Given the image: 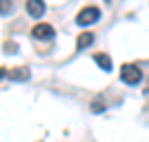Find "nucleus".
<instances>
[{
	"label": "nucleus",
	"instance_id": "2",
	"mask_svg": "<svg viewBox=\"0 0 149 142\" xmlns=\"http://www.w3.org/2000/svg\"><path fill=\"white\" fill-rule=\"evenodd\" d=\"M98 18H100V9L98 7H85V9L78 11L76 22H78L80 27H89V25H93V22H98Z\"/></svg>",
	"mask_w": 149,
	"mask_h": 142
},
{
	"label": "nucleus",
	"instance_id": "6",
	"mask_svg": "<svg viewBox=\"0 0 149 142\" xmlns=\"http://www.w3.org/2000/svg\"><path fill=\"white\" fill-rule=\"evenodd\" d=\"M91 42H93V33H91V31H85V33L78 36L76 47H78V49H87V47H91Z\"/></svg>",
	"mask_w": 149,
	"mask_h": 142
},
{
	"label": "nucleus",
	"instance_id": "11",
	"mask_svg": "<svg viewBox=\"0 0 149 142\" xmlns=\"http://www.w3.org/2000/svg\"><path fill=\"white\" fill-rule=\"evenodd\" d=\"M5 76H7V69H5V67H0V78H5Z\"/></svg>",
	"mask_w": 149,
	"mask_h": 142
},
{
	"label": "nucleus",
	"instance_id": "9",
	"mask_svg": "<svg viewBox=\"0 0 149 142\" xmlns=\"http://www.w3.org/2000/svg\"><path fill=\"white\" fill-rule=\"evenodd\" d=\"M91 111L93 113H102L105 111V102H102V100H93L91 102Z\"/></svg>",
	"mask_w": 149,
	"mask_h": 142
},
{
	"label": "nucleus",
	"instance_id": "4",
	"mask_svg": "<svg viewBox=\"0 0 149 142\" xmlns=\"http://www.w3.org/2000/svg\"><path fill=\"white\" fill-rule=\"evenodd\" d=\"M7 78L13 82H27L31 78L29 67H16V69H7Z\"/></svg>",
	"mask_w": 149,
	"mask_h": 142
},
{
	"label": "nucleus",
	"instance_id": "13",
	"mask_svg": "<svg viewBox=\"0 0 149 142\" xmlns=\"http://www.w3.org/2000/svg\"><path fill=\"white\" fill-rule=\"evenodd\" d=\"M105 2H111V0H105Z\"/></svg>",
	"mask_w": 149,
	"mask_h": 142
},
{
	"label": "nucleus",
	"instance_id": "8",
	"mask_svg": "<svg viewBox=\"0 0 149 142\" xmlns=\"http://www.w3.org/2000/svg\"><path fill=\"white\" fill-rule=\"evenodd\" d=\"M13 9L11 0H0V16H7V13Z\"/></svg>",
	"mask_w": 149,
	"mask_h": 142
},
{
	"label": "nucleus",
	"instance_id": "1",
	"mask_svg": "<svg viewBox=\"0 0 149 142\" xmlns=\"http://www.w3.org/2000/svg\"><path fill=\"white\" fill-rule=\"evenodd\" d=\"M120 80L125 82V85H138V82L143 80V71H140V67L138 64H123L120 67Z\"/></svg>",
	"mask_w": 149,
	"mask_h": 142
},
{
	"label": "nucleus",
	"instance_id": "3",
	"mask_svg": "<svg viewBox=\"0 0 149 142\" xmlns=\"http://www.w3.org/2000/svg\"><path fill=\"white\" fill-rule=\"evenodd\" d=\"M31 36L36 38V40H54L56 31H54L51 25H47V22H38V25L31 29Z\"/></svg>",
	"mask_w": 149,
	"mask_h": 142
},
{
	"label": "nucleus",
	"instance_id": "7",
	"mask_svg": "<svg viewBox=\"0 0 149 142\" xmlns=\"http://www.w3.org/2000/svg\"><path fill=\"white\" fill-rule=\"evenodd\" d=\"M93 60H96V64H98L102 71H111V58L107 56V53H96Z\"/></svg>",
	"mask_w": 149,
	"mask_h": 142
},
{
	"label": "nucleus",
	"instance_id": "10",
	"mask_svg": "<svg viewBox=\"0 0 149 142\" xmlns=\"http://www.w3.org/2000/svg\"><path fill=\"white\" fill-rule=\"evenodd\" d=\"M5 49L7 51H16V44H13V42H5Z\"/></svg>",
	"mask_w": 149,
	"mask_h": 142
},
{
	"label": "nucleus",
	"instance_id": "12",
	"mask_svg": "<svg viewBox=\"0 0 149 142\" xmlns=\"http://www.w3.org/2000/svg\"><path fill=\"white\" fill-rule=\"evenodd\" d=\"M145 93H147V96H149V85H147V89H145Z\"/></svg>",
	"mask_w": 149,
	"mask_h": 142
},
{
	"label": "nucleus",
	"instance_id": "5",
	"mask_svg": "<svg viewBox=\"0 0 149 142\" xmlns=\"http://www.w3.org/2000/svg\"><path fill=\"white\" fill-rule=\"evenodd\" d=\"M25 7H27V13L31 18H40L45 13V0H27Z\"/></svg>",
	"mask_w": 149,
	"mask_h": 142
}]
</instances>
